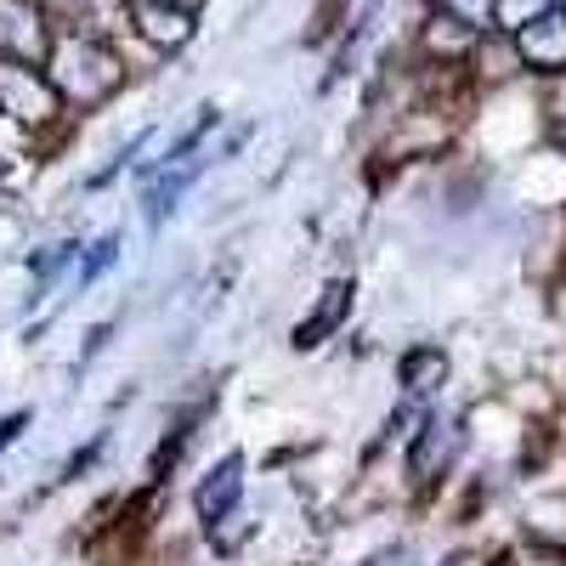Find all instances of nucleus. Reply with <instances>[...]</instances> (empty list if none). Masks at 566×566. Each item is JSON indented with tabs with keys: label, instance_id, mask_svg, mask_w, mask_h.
<instances>
[{
	"label": "nucleus",
	"instance_id": "1",
	"mask_svg": "<svg viewBox=\"0 0 566 566\" xmlns=\"http://www.w3.org/2000/svg\"><path fill=\"white\" fill-rule=\"evenodd\" d=\"M45 69H52L45 80L57 85V97L74 103V108H97V103H108L114 91L125 85L119 57L108 52L97 34H63L52 45V57H45Z\"/></svg>",
	"mask_w": 566,
	"mask_h": 566
},
{
	"label": "nucleus",
	"instance_id": "2",
	"mask_svg": "<svg viewBox=\"0 0 566 566\" xmlns=\"http://www.w3.org/2000/svg\"><path fill=\"white\" fill-rule=\"evenodd\" d=\"M0 108H7L18 125H45V119L63 114V97H57V85L45 80L34 63L0 57Z\"/></svg>",
	"mask_w": 566,
	"mask_h": 566
},
{
	"label": "nucleus",
	"instance_id": "3",
	"mask_svg": "<svg viewBox=\"0 0 566 566\" xmlns=\"http://www.w3.org/2000/svg\"><path fill=\"white\" fill-rule=\"evenodd\" d=\"M0 57L45 69V57H52V29H45L40 7H29V0H0Z\"/></svg>",
	"mask_w": 566,
	"mask_h": 566
},
{
	"label": "nucleus",
	"instance_id": "4",
	"mask_svg": "<svg viewBox=\"0 0 566 566\" xmlns=\"http://www.w3.org/2000/svg\"><path fill=\"white\" fill-rule=\"evenodd\" d=\"M515 63H527L538 74H560L566 69V18L555 7H544L527 29H515Z\"/></svg>",
	"mask_w": 566,
	"mask_h": 566
},
{
	"label": "nucleus",
	"instance_id": "5",
	"mask_svg": "<svg viewBox=\"0 0 566 566\" xmlns=\"http://www.w3.org/2000/svg\"><path fill=\"white\" fill-rule=\"evenodd\" d=\"M130 23H136V34L148 40L154 52H181V45L199 34V12L170 7V0H136V7H130Z\"/></svg>",
	"mask_w": 566,
	"mask_h": 566
},
{
	"label": "nucleus",
	"instance_id": "6",
	"mask_svg": "<svg viewBox=\"0 0 566 566\" xmlns=\"http://www.w3.org/2000/svg\"><path fill=\"white\" fill-rule=\"evenodd\" d=\"M244 499V453H227L210 464V476L193 488V510H199V522L205 527H221L232 510H239Z\"/></svg>",
	"mask_w": 566,
	"mask_h": 566
},
{
	"label": "nucleus",
	"instance_id": "7",
	"mask_svg": "<svg viewBox=\"0 0 566 566\" xmlns=\"http://www.w3.org/2000/svg\"><path fill=\"white\" fill-rule=\"evenodd\" d=\"M459 453V424L453 419H431L424 413V424L413 431V448H408V470H413V482H437L442 470L453 464Z\"/></svg>",
	"mask_w": 566,
	"mask_h": 566
},
{
	"label": "nucleus",
	"instance_id": "8",
	"mask_svg": "<svg viewBox=\"0 0 566 566\" xmlns=\"http://www.w3.org/2000/svg\"><path fill=\"white\" fill-rule=\"evenodd\" d=\"M346 312H352V277H340V283H328V295L317 301V312L295 328V346L301 352H312L323 335H335V328L346 323Z\"/></svg>",
	"mask_w": 566,
	"mask_h": 566
},
{
	"label": "nucleus",
	"instance_id": "9",
	"mask_svg": "<svg viewBox=\"0 0 566 566\" xmlns=\"http://www.w3.org/2000/svg\"><path fill=\"white\" fill-rule=\"evenodd\" d=\"M397 380H402L408 397H437L442 380H448V352H437V346H413V352L402 357V368H397Z\"/></svg>",
	"mask_w": 566,
	"mask_h": 566
},
{
	"label": "nucleus",
	"instance_id": "10",
	"mask_svg": "<svg viewBox=\"0 0 566 566\" xmlns=\"http://www.w3.org/2000/svg\"><path fill=\"white\" fill-rule=\"evenodd\" d=\"M470 45H476V29L453 23L448 12H437L431 23H424V52H431V57H464Z\"/></svg>",
	"mask_w": 566,
	"mask_h": 566
},
{
	"label": "nucleus",
	"instance_id": "11",
	"mask_svg": "<svg viewBox=\"0 0 566 566\" xmlns=\"http://www.w3.org/2000/svg\"><path fill=\"white\" fill-rule=\"evenodd\" d=\"M544 7H555V0H493V29L515 34V29H527Z\"/></svg>",
	"mask_w": 566,
	"mask_h": 566
},
{
	"label": "nucleus",
	"instance_id": "12",
	"mask_svg": "<svg viewBox=\"0 0 566 566\" xmlns=\"http://www.w3.org/2000/svg\"><path fill=\"white\" fill-rule=\"evenodd\" d=\"M437 12H448L453 23L476 29V34H488V29H493V0H437Z\"/></svg>",
	"mask_w": 566,
	"mask_h": 566
},
{
	"label": "nucleus",
	"instance_id": "13",
	"mask_svg": "<svg viewBox=\"0 0 566 566\" xmlns=\"http://www.w3.org/2000/svg\"><path fill=\"white\" fill-rule=\"evenodd\" d=\"M114 250H119V239H114V232H108V239H103V244H91V255H85V266H80V277L91 283V277H97V272H108V266H114Z\"/></svg>",
	"mask_w": 566,
	"mask_h": 566
},
{
	"label": "nucleus",
	"instance_id": "14",
	"mask_svg": "<svg viewBox=\"0 0 566 566\" xmlns=\"http://www.w3.org/2000/svg\"><path fill=\"white\" fill-rule=\"evenodd\" d=\"M23 431H29V408H18V413H12L7 424H0V453H7V448H12V442H18Z\"/></svg>",
	"mask_w": 566,
	"mask_h": 566
},
{
	"label": "nucleus",
	"instance_id": "15",
	"mask_svg": "<svg viewBox=\"0 0 566 566\" xmlns=\"http://www.w3.org/2000/svg\"><path fill=\"white\" fill-rule=\"evenodd\" d=\"M397 560H402V549H386V555H374L368 566H397Z\"/></svg>",
	"mask_w": 566,
	"mask_h": 566
},
{
	"label": "nucleus",
	"instance_id": "16",
	"mask_svg": "<svg viewBox=\"0 0 566 566\" xmlns=\"http://www.w3.org/2000/svg\"><path fill=\"white\" fill-rule=\"evenodd\" d=\"M448 566H482V560H476V555H453Z\"/></svg>",
	"mask_w": 566,
	"mask_h": 566
},
{
	"label": "nucleus",
	"instance_id": "17",
	"mask_svg": "<svg viewBox=\"0 0 566 566\" xmlns=\"http://www.w3.org/2000/svg\"><path fill=\"white\" fill-rule=\"evenodd\" d=\"M170 7H187V12H199V7H205V0H170Z\"/></svg>",
	"mask_w": 566,
	"mask_h": 566
},
{
	"label": "nucleus",
	"instance_id": "18",
	"mask_svg": "<svg viewBox=\"0 0 566 566\" xmlns=\"http://www.w3.org/2000/svg\"><path fill=\"white\" fill-rule=\"evenodd\" d=\"M555 12H560V18H566V0H555Z\"/></svg>",
	"mask_w": 566,
	"mask_h": 566
}]
</instances>
